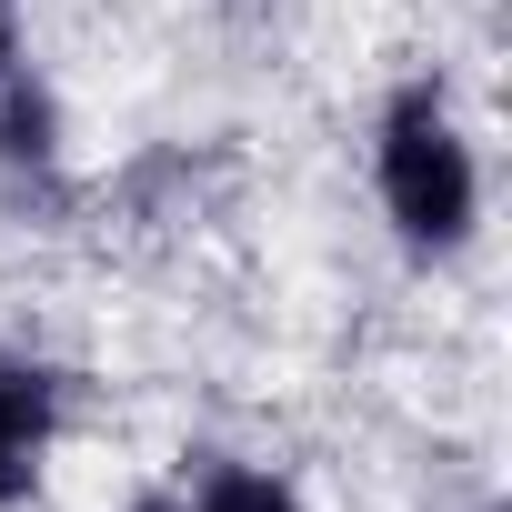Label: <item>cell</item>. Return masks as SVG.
I'll use <instances>...</instances> for the list:
<instances>
[{
	"mask_svg": "<svg viewBox=\"0 0 512 512\" xmlns=\"http://www.w3.org/2000/svg\"><path fill=\"white\" fill-rule=\"evenodd\" d=\"M372 201L412 262H462L482 231V151L442 81H402L372 111Z\"/></svg>",
	"mask_w": 512,
	"mask_h": 512,
	"instance_id": "obj_1",
	"label": "cell"
},
{
	"mask_svg": "<svg viewBox=\"0 0 512 512\" xmlns=\"http://www.w3.org/2000/svg\"><path fill=\"white\" fill-rule=\"evenodd\" d=\"M61 422H71V392L51 362L31 352H0V512H21L61 452Z\"/></svg>",
	"mask_w": 512,
	"mask_h": 512,
	"instance_id": "obj_2",
	"label": "cell"
},
{
	"mask_svg": "<svg viewBox=\"0 0 512 512\" xmlns=\"http://www.w3.org/2000/svg\"><path fill=\"white\" fill-rule=\"evenodd\" d=\"M0 181H61V101L51 81H0Z\"/></svg>",
	"mask_w": 512,
	"mask_h": 512,
	"instance_id": "obj_3",
	"label": "cell"
},
{
	"mask_svg": "<svg viewBox=\"0 0 512 512\" xmlns=\"http://www.w3.org/2000/svg\"><path fill=\"white\" fill-rule=\"evenodd\" d=\"M181 502L191 512H312L282 472H262V462H201L191 482H181Z\"/></svg>",
	"mask_w": 512,
	"mask_h": 512,
	"instance_id": "obj_4",
	"label": "cell"
},
{
	"mask_svg": "<svg viewBox=\"0 0 512 512\" xmlns=\"http://www.w3.org/2000/svg\"><path fill=\"white\" fill-rule=\"evenodd\" d=\"M21 71V0H0V81Z\"/></svg>",
	"mask_w": 512,
	"mask_h": 512,
	"instance_id": "obj_5",
	"label": "cell"
},
{
	"mask_svg": "<svg viewBox=\"0 0 512 512\" xmlns=\"http://www.w3.org/2000/svg\"><path fill=\"white\" fill-rule=\"evenodd\" d=\"M121 512H191L181 492H141V502H121Z\"/></svg>",
	"mask_w": 512,
	"mask_h": 512,
	"instance_id": "obj_6",
	"label": "cell"
}]
</instances>
